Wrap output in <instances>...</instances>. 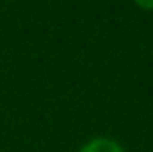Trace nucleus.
<instances>
[{
	"mask_svg": "<svg viewBox=\"0 0 153 152\" xmlns=\"http://www.w3.org/2000/svg\"><path fill=\"white\" fill-rule=\"evenodd\" d=\"M78 152H126V150L112 138L98 136V138H93V140L85 141L78 149Z\"/></svg>",
	"mask_w": 153,
	"mask_h": 152,
	"instance_id": "nucleus-1",
	"label": "nucleus"
},
{
	"mask_svg": "<svg viewBox=\"0 0 153 152\" xmlns=\"http://www.w3.org/2000/svg\"><path fill=\"white\" fill-rule=\"evenodd\" d=\"M134 2L143 11H153V0H134Z\"/></svg>",
	"mask_w": 153,
	"mask_h": 152,
	"instance_id": "nucleus-2",
	"label": "nucleus"
}]
</instances>
